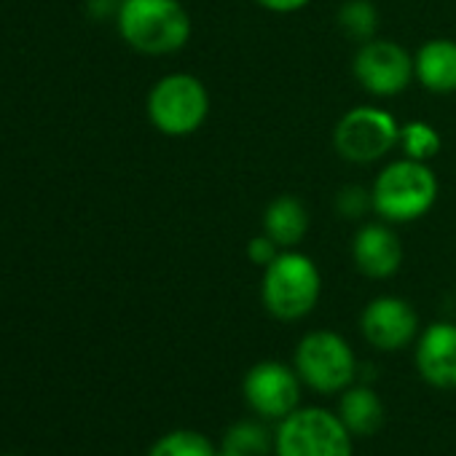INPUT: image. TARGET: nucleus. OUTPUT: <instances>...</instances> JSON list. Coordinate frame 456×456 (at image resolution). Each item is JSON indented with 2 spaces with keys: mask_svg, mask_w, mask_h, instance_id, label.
<instances>
[{
  "mask_svg": "<svg viewBox=\"0 0 456 456\" xmlns=\"http://www.w3.org/2000/svg\"><path fill=\"white\" fill-rule=\"evenodd\" d=\"M373 209V196L370 188L362 185H344L336 193V212L346 220H360L365 217V212Z\"/></svg>",
  "mask_w": 456,
  "mask_h": 456,
  "instance_id": "aec40b11",
  "label": "nucleus"
},
{
  "mask_svg": "<svg viewBox=\"0 0 456 456\" xmlns=\"http://www.w3.org/2000/svg\"><path fill=\"white\" fill-rule=\"evenodd\" d=\"M403 153L408 159H416V161H427L435 159L443 148V140L437 134V129L427 121H411V124H403L400 126V145Z\"/></svg>",
  "mask_w": 456,
  "mask_h": 456,
  "instance_id": "6ab92c4d",
  "label": "nucleus"
},
{
  "mask_svg": "<svg viewBox=\"0 0 456 456\" xmlns=\"http://www.w3.org/2000/svg\"><path fill=\"white\" fill-rule=\"evenodd\" d=\"M352 258L362 277L389 280L403 266V245L392 223H365L354 234Z\"/></svg>",
  "mask_w": 456,
  "mask_h": 456,
  "instance_id": "9b49d317",
  "label": "nucleus"
},
{
  "mask_svg": "<svg viewBox=\"0 0 456 456\" xmlns=\"http://www.w3.org/2000/svg\"><path fill=\"white\" fill-rule=\"evenodd\" d=\"M274 451V435L261 421H237L225 429L215 456H269Z\"/></svg>",
  "mask_w": 456,
  "mask_h": 456,
  "instance_id": "dca6fc26",
  "label": "nucleus"
},
{
  "mask_svg": "<svg viewBox=\"0 0 456 456\" xmlns=\"http://www.w3.org/2000/svg\"><path fill=\"white\" fill-rule=\"evenodd\" d=\"M309 232V209L298 196H277L264 212V234H269L282 250H293Z\"/></svg>",
  "mask_w": 456,
  "mask_h": 456,
  "instance_id": "4468645a",
  "label": "nucleus"
},
{
  "mask_svg": "<svg viewBox=\"0 0 456 456\" xmlns=\"http://www.w3.org/2000/svg\"><path fill=\"white\" fill-rule=\"evenodd\" d=\"M360 333L379 352H397L419 338V314L405 298L379 296L362 309Z\"/></svg>",
  "mask_w": 456,
  "mask_h": 456,
  "instance_id": "9d476101",
  "label": "nucleus"
},
{
  "mask_svg": "<svg viewBox=\"0 0 456 456\" xmlns=\"http://www.w3.org/2000/svg\"><path fill=\"white\" fill-rule=\"evenodd\" d=\"M256 4L272 14H296V12L306 9L312 0H256Z\"/></svg>",
  "mask_w": 456,
  "mask_h": 456,
  "instance_id": "4be33fe9",
  "label": "nucleus"
},
{
  "mask_svg": "<svg viewBox=\"0 0 456 456\" xmlns=\"http://www.w3.org/2000/svg\"><path fill=\"white\" fill-rule=\"evenodd\" d=\"M217 445L196 429H175L153 443L148 456H215Z\"/></svg>",
  "mask_w": 456,
  "mask_h": 456,
  "instance_id": "f3484780",
  "label": "nucleus"
},
{
  "mask_svg": "<svg viewBox=\"0 0 456 456\" xmlns=\"http://www.w3.org/2000/svg\"><path fill=\"white\" fill-rule=\"evenodd\" d=\"M293 368L314 392L336 395L354 384L360 365L344 336H338L336 330H312L298 341Z\"/></svg>",
  "mask_w": 456,
  "mask_h": 456,
  "instance_id": "39448f33",
  "label": "nucleus"
},
{
  "mask_svg": "<svg viewBox=\"0 0 456 456\" xmlns=\"http://www.w3.org/2000/svg\"><path fill=\"white\" fill-rule=\"evenodd\" d=\"M352 70L357 84L368 94L381 100L403 94L416 78L413 57L397 41H387V38L365 41L354 54Z\"/></svg>",
  "mask_w": 456,
  "mask_h": 456,
  "instance_id": "6e6552de",
  "label": "nucleus"
},
{
  "mask_svg": "<svg viewBox=\"0 0 456 456\" xmlns=\"http://www.w3.org/2000/svg\"><path fill=\"white\" fill-rule=\"evenodd\" d=\"M333 145L344 161L373 164L400 145V124L395 121L392 113L381 108L357 105L346 110L336 124Z\"/></svg>",
  "mask_w": 456,
  "mask_h": 456,
  "instance_id": "0eeeda50",
  "label": "nucleus"
},
{
  "mask_svg": "<svg viewBox=\"0 0 456 456\" xmlns=\"http://www.w3.org/2000/svg\"><path fill=\"white\" fill-rule=\"evenodd\" d=\"M373 212L384 223H411L424 217L437 201V177L427 161L397 159L387 164L373 185Z\"/></svg>",
  "mask_w": 456,
  "mask_h": 456,
  "instance_id": "f03ea898",
  "label": "nucleus"
},
{
  "mask_svg": "<svg viewBox=\"0 0 456 456\" xmlns=\"http://www.w3.org/2000/svg\"><path fill=\"white\" fill-rule=\"evenodd\" d=\"M338 25L349 38L365 44V41L376 38L379 12L370 0H346V4L338 9Z\"/></svg>",
  "mask_w": 456,
  "mask_h": 456,
  "instance_id": "a211bd4d",
  "label": "nucleus"
},
{
  "mask_svg": "<svg viewBox=\"0 0 456 456\" xmlns=\"http://www.w3.org/2000/svg\"><path fill=\"white\" fill-rule=\"evenodd\" d=\"M118 30L134 52L164 57L188 44L191 17L180 0H121Z\"/></svg>",
  "mask_w": 456,
  "mask_h": 456,
  "instance_id": "f257e3e1",
  "label": "nucleus"
},
{
  "mask_svg": "<svg viewBox=\"0 0 456 456\" xmlns=\"http://www.w3.org/2000/svg\"><path fill=\"white\" fill-rule=\"evenodd\" d=\"M416 370L437 389L456 387V325L432 322L416 338Z\"/></svg>",
  "mask_w": 456,
  "mask_h": 456,
  "instance_id": "f8f14e48",
  "label": "nucleus"
},
{
  "mask_svg": "<svg viewBox=\"0 0 456 456\" xmlns=\"http://www.w3.org/2000/svg\"><path fill=\"white\" fill-rule=\"evenodd\" d=\"M148 116L159 132L169 137H188L209 116V92L196 76L188 73L164 76L151 89Z\"/></svg>",
  "mask_w": 456,
  "mask_h": 456,
  "instance_id": "423d86ee",
  "label": "nucleus"
},
{
  "mask_svg": "<svg viewBox=\"0 0 456 456\" xmlns=\"http://www.w3.org/2000/svg\"><path fill=\"white\" fill-rule=\"evenodd\" d=\"M280 253H282V248H280L269 234H258V237H253L250 245H248V258H250L256 266H261V269H266Z\"/></svg>",
  "mask_w": 456,
  "mask_h": 456,
  "instance_id": "412c9836",
  "label": "nucleus"
},
{
  "mask_svg": "<svg viewBox=\"0 0 456 456\" xmlns=\"http://www.w3.org/2000/svg\"><path fill=\"white\" fill-rule=\"evenodd\" d=\"M336 413L346 424V429L352 435H360V437L376 435L384 427V419H387V411H384L381 397L370 387H365V384L346 387L341 392V400H338V411Z\"/></svg>",
  "mask_w": 456,
  "mask_h": 456,
  "instance_id": "2eb2a0df",
  "label": "nucleus"
},
{
  "mask_svg": "<svg viewBox=\"0 0 456 456\" xmlns=\"http://www.w3.org/2000/svg\"><path fill=\"white\" fill-rule=\"evenodd\" d=\"M322 296V274L317 264L296 250H282L266 269L261 282V301L274 320H304Z\"/></svg>",
  "mask_w": 456,
  "mask_h": 456,
  "instance_id": "7ed1b4c3",
  "label": "nucleus"
},
{
  "mask_svg": "<svg viewBox=\"0 0 456 456\" xmlns=\"http://www.w3.org/2000/svg\"><path fill=\"white\" fill-rule=\"evenodd\" d=\"M277 456H352V432L338 413L325 408H296L274 432Z\"/></svg>",
  "mask_w": 456,
  "mask_h": 456,
  "instance_id": "20e7f679",
  "label": "nucleus"
},
{
  "mask_svg": "<svg viewBox=\"0 0 456 456\" xmlns=\"http://www.w3.org/2000/svg\"><path fill=\"white\" fill-rule=\"evenodd\" d=\"M416 81L432 94H453L456 92V41L432 38L419 46L413 54Z\"/></svg>",
  "mask_w": 456,
  "mask_h": 456,
  "instance_id": "ddd939ff",
  "label": "nucleus"
},
{
  "mask_svg": "<svg viewBox=\"0 0 456 456\" xmlns=\"http://www.w3.org/2000/svg\"><path fill=\"white\" fill-rule=\"evenodd\" d=\"M301 376L280 360L256 362L242 381V395L256 416L282 421L301 408Z\"/></svg>",
  "mask_w": 456,
  "mask_h": 456,
  "instance_id": "1a4fd4ad",
  "label": "nucleus"
}]
</instances>
